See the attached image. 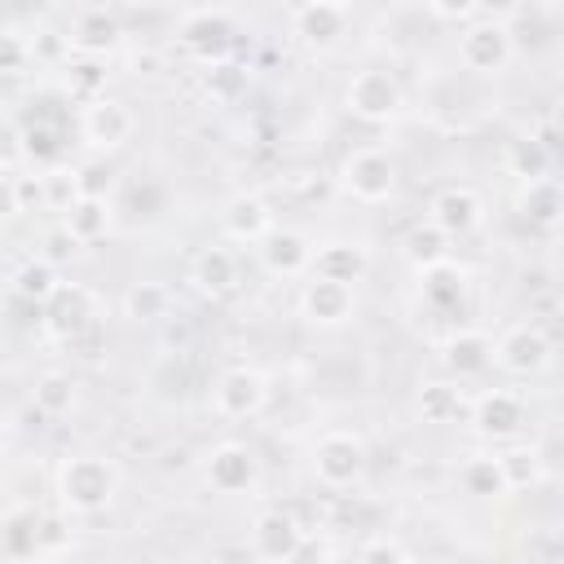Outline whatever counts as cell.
I'll return each instance as SVG.
<instances>
[{
  "label": "cell",
  "mask_w": 564,
  "mask_h": 564,
  "mask_svg": "<svg viewBox=\"0 0 564 564\" xmlns=\"http://www.w3.org/2000/svg\"><path fill=\"white\" fill-rule=\"evenodd\" d=\"M247 560H251L247 546H216L212 551V564H247Z\"/></svg>",
  "instance_id": "obj_43"
},
{
  "label": "cell",
  "mask_w": 564,
  "mask_h": 564,
  "mask_svg": "<svg viewBox=\"0 0 564 564\" xmlns=\"http://www.w3.org/2000/svg\"><path fill=\"white\" fill-rule=\"evenodd\" d=\"M348 18H352L348 4H330V0L295 4V9H291V35H295L300 44H308V48H330V44H339Z\"/></svg>",
  "instance_id": "obj_10"
},
{
  "label": "cell",
  "mask_w": 564,
  "mask_h": 564,
  "mask_svg": "<svg viewBox=\"0 0 564 564\" xmlns=\"http://www.w3.org/2000/svg\"><path fill=\"white\" fill-rule=\"evenodd\" d=\"M260 260H264V269L273 278H300L313 264V247L295 229H269L264 242H260Z\"/></svg>",
  "instance_id": "obj_15"
},
{
  "label": "cell",
  "mask_w": 564,
  "mask_h": 564,
  "mask_svg": "<svg viewBox=\"0 0 564 564\" xmlns=\"http://www.w3.org/2000/svg\"><path fill=\"white\" fill-rule=\"evenodd\" d=\"M70 401H75V383L66 375H57V370L40 375V383H35V410L40 414H62V410H70Z\"/></svg>",
  "instance_id": "obj_31"
},
{
  "label": "cell",
  "mask_w": 564,
  "mask_h": 564,
  "mask_svg": "<svg viewBox=\"0 0 564 564\" xmlns=\"http://www.w3.org/2000/svg\"><path fill=\"white\" fill-rule=\"evenodd\" d=\"M480 212L485 207H480V194L471 185H445L427 203V225L436 234H445V238H463V234H471L480 225Z\"/></svg>",
  "instance_id": "obj_9"
},
{
  "label": "cell",
  "mask_w": 564,
  "mask_h": 564,
  "mask_svg": "<svg viewBox=\"0 0 564 564\" xmlns=\"http://www.w3.org/2000/svg\"><path fill=\"white\" fill-rule=\"evenodd\" d=\"M471 423H476L480 436L502 441V436H516V432H520V423H524V405H520L516 392H507V388H489V392L476 397V405H471Z\"/></svg>",
  "instance_id": "obj_14"
},
{
  "label": "cell",
  "mask_w": 564,
  "mask_h": 564,
  "mask_svg": "<svg viewBox=\"0 0 564 564\" xmlns=\"http://www.w3.org/2000/svg\"><path fill=\"white\" fill-rule=\"evenodd\" d=\"M101 84H106V62H101V57H79V62L70 66V88L84 93L88 101L101 97Z\"/></svg>",
  "instance_id": "obj_35"
},
{
  "label": "cell",
  "mask_w": 564,
  "mask_h": 564,
  "mask_svg": "<svg viewBox=\"0 0 564 564\" xmlns=\"http://www.w3.org/2000/svg\"><path fill=\"white\" fill-rule=\"evenodd\" d=\"M458 480H463V489L476 494V498H498V494H507V476H502L498 454H471V458L463 463Z\"/></svg>",
  "instance_id": "obj_25"
},
{
  "label": "cell",
  "mask_w": 564,
  "mask_h": 564,
  "mask_svg": "<svg viewBox=\"0 0 564 564\" xmlns=\"http://www.w3.org/2000/svg\"><path fill=\"white\" fill-rule=\"evenodd\" d=\"M22 159H26V132L18 128V119L0 115V172L18 167Z\"/></svg>",
  "instance_id": "obj_36"
},
{
  "label": "cell",
  "mask_w": 564,
  "mask_h": 564,
  "mask_svg": "<svg viewBox=\"0 0 564 564\" xmlns=\"http://www.w3.org/2000/svg\"><path fill=\"white\" fill-rule=\"evenodd\" d=\"M445 366L458 375V379H476L494 366V339L485 330H458L449 344H445Z\"/></svg>",
  "instance_id": "obj_22"
},
{
  "label": "cell",
  "mask_w": 564,
  "mask_h": 564,
  "mask_svg": "<svg viewBox=\"0 0 564 564\" xmlns=\"http://www.w3.org/2000/svg\"><path fill=\"white\" fill-rule=\"evenodd\" d=\"M410 260H419L423 269H432V264L449 260V238H445V234H436L432 225H419V229L410 234Z\"/></svg>",
  "instance_id": "obj_34"
},
{
  "label": "cell",
  "mask_w": 564,
  "mask_h": 564,
  "mask_svg": "<svg viewBox=\"0 0 564 564\" xmlns=\"http://www.w3.org/2000/svg\"><path fill=\"white\" fill-rule=\"evenodd\" d=\"M22 62H26V44H22V35L0 31V70L9 75V70H18Z\"/></svg>",
  "instance_id": "obj_38"
},
{
  "label": "cell",
  "mask_w": 564,
  "mask_h": 564,
  "mask_svg": "<svg viewBox=\"0 0 564 564\" xmlns=\"http://www.w3.org/2000/svg\"><path fill=\"white\" fill-rule=\"evenodd\" d=\"M494 361L507 375H538L551 361V335L538 322H520V326L502 330V339L494 344Z\"/></svg>",
  "instance_id": "obj_8"
},
{
  "label": "cell",
  "mask_w": 564,
  "mask_h": 564,
  "mask_svg": "<svg viewBox=\"0 0 564 564\" xmlns=\"http://www.w3.org/2000/svg\"><path fill=\"white\" fill-rule=\"evenodd\" d=\"M419 414H423L427 423H449V419L458 414V388H454V383H441V379L423 383V388H419Z\"/></svg>",
  "instance_id": "obj_27"
},
{
  "label": "cell",
  "mask_w": 564,
  "mask_h": 564,
  "mask_svg": "<svg viewBox=\"0 0 564 564\" xmlns=\"http://www.w3.org/2000/svg\"><path fill=\"white\" fill-rule=\"evenodd\" d=\"M344 101H348V115H357V119H366V123H388V119L401 110V84H397L392 70L366 66V70H357V75L348 79Z\"/></svg>",
  "instance_id": "obj_3"
},
{
  "label": "cell",
  "mask_w": 564,
  "mask_h": 564,
  "mask_svg": "<svg viewBox=\"0 0 564 564\" xmlns=\"http://www.w3.org/2000/svg\"><path fill=\"white\" fill-rule=\"evenodd\" d=\"M62 286V278H57V269L40 256V260H26L18 273H13V295L18 300H31V304H48V295Z\"/></svg>",
  "instance_id": "obj_26"
},
{
  "label": "cell",
  "mask_w": 564,
  "mask_h": 564,
  "mask_svg": "<svg viewBox=\"0 0 564 564\" xmlns=\"http://www.w3.org/2000/svg\"><path fill=\"white\" fill-rule=\"evenodd\" d=\"M35 529H40V520H35L31 511H13V516L4 520V529H0V546H4L9 555H31V551L40 546Z\"/></svg>",
  "instance_id": "obj_32"
},
{
  "label": "cell",
  "mask_w": 564,
  "mask_h": 564,
  "mask_svg": "<svg viewBox=\"0 0 564 564\" xmlns=\"http://www.w3.org/2000/svg\"><path fill=\"white\" fill-rule=\"evenodd\" d=\"M207 485L220 494H242L256 485V454L242 441H225L207 454Z\"/></svg>",
  "instance_id": "obj_12"
},
{
  "label": "cell",
  "mask_w": 564,
  "mask_h": 564,
  "mask_svg": "<svg viewBox=\"0 0 564 564\" xmlns=\"http://www.w3.org/2000/svg\"><path fill=\"white\" fill-rule=\"evenodd\" d=\"M44 322H48V330L53 335H62V339H75L79 330H88L93 326V317H97V300H93V291L88 286H57L53 295H48V304H44Z\"/></svg>",
  "instance_id": "obj_11"
},
{
  "label": "cell",
  "mask_w": 564,
  "mask_h": 564,
  "mask_svg": "<svg viewBox=\"0 0 564 564\" xmlns=\"http://www.w3.org/2000/svg\"><path fill=\"white\" fill-rule=\"evenodd\" d=\"M344 189L361 203H383L397 185V163L388 159V150H375V145H361L344 159Z\"/></svg>",
  "instance_id": "obj_6"
},
{
  "label": "cell",
  "mask_w": 564,
  "mask_h": 564,
  "mask_svg": "<svg viewBox=\"0 0 564 564\" xmlns=\"http://www.w3.org/2000/svg\"><path fill=\"white\" fill-rule=\"evenodd\" d=\"M132 132H137V115L128 110V101L106 97V93L93 97V101H84V110H79V137L93 150H119V145L132 141Z\"/></svg>",
  "instance_id": "obj_5"
},
{
  "label": "cell",
  "mask_w": 564,
  "mask_h": 564,
  "mask_svg": "<svg viewBox=\"0 0 564 564\" xmlns=\"http://www.w3.org/2000/svg\"><path fill=\"white\" fill-rule=\"evenodd\" d=\"M9 216H18V189H13V176L0 172V225H4Z\"/></svg>",
  "instance_id": "obj_42"
},
{
  "label": "cell",
  "mask_w": 564,
  "mask_h": 564,
  "mask_svg": "<svg viewBox=\"0 0 564 564\" xmlns=\"http://www.w3.org/2000/svg\"><path fill=\"white\" fill-rule=\"evenodd\" d=\"M66 40H70V48H75L79 57H101V53L119 40V18L106 13V9H79Z\"/></svg>",
  "instance_id": "obj_19"
},
{
  "label": "cell",
  "mask_w": 564,
  "mask_h": 564,
  "mask_svg": "<svg viewBox=\"0 0 564 564\" xmlns=\"http://www.w3.org/2000/svg\"><path fill=\"white\" fill-rule=\"evenodd\" d=\"M520 212L529 225H542V229H555L560 212H564V198H560V185L551 176H538V181H524L520 189Z\"/></svg>",
  "instance_id": "obj_23"
},
{
  "label": "cell",
  "mask_w": 564,
  "mask_h": 564,
  "mask_svg": "<svg viewBox=\"0 0 564 564\" xmlns=\"http://www.w3.org/2000/svg\"><path fill=\"white\" fill-rule=\"evenodd\" d=\"M194 282L207 291V295H220L238 282V256L229 247H207L198 260H194Z\"/></svg>",
  "instance_id": "obj_24"
},
{
  "label": "cell",
  "mask_w": 564,
  "mask_h": 564,
  "mask_svg": "<svg viewBox=\"0 0 564 564\" xmlns=\"http://www.w3.org/2000/svg\"><path fill=\"white\" fill-rule=\"evenodd\" d=\"M427 13H432V18H445V22L467 26V22H476V18L485 13V4H427Z\"/></svg>",
  "instance_id": "obj_39"
},
{
  "label": "cell",
  "mask_w": 564,
  "mask_h": 564,
  "mask_svg": "<svg viewBox=\"0 0 564 564\" xmlns=\"http://www.w3.org/2000/svg\"><path fill=\"white\" fill-rule=\"evenodd\" d=\"M546 163H551V150H542L533 137H520V141L507 145V167H511L516 176H524V181L546 176Z\"/></svg>",
  "instance_id": "obj_28"
},
{
  "label": "cell",
  "mask_w": 564,
  "mask_h": 564,
  "mask_svg": "<svg viewBox=\"0 0 564 564\" xmlns=\"http://www.w3.org/2000/svg\"><path fill=\"white\" fill-rule=\"evenodd\" d=\"M511 53H516V40H511V26H507L502 13L485 9L476 22L458 26V62H463L467 70H476V75H498V70H507Z\"/></svg>",
  "instance_id": "obj_2"
},
{
  "label": "cell",
  "mask_w": 564,
  "mask_h": 564,
  "mask_svg": "<svg viewBox=\"0 0 564 564\" xmlns=\"http://www.w3.org/2000/svg\"><path fill=\"white\" fill-rule=\"evenodd\" d=\"M13 189H18V212L44 203V176H13Z\"/></svg>",
  "instance_id": "obj_40"
},
{
  "label": "cell",
  "mask_w": 564,
  "mask_h": 564,
  "mask_svg": "<svg viewBox=\"0 0 564 564\" xmlns=\"http://www.w3.org/2000/svg\"><path fill=\"white\" fill-rule=\"evenodd\" d=\"M123 308H128V317H137V322H154V317L167 313V286H159V282H137V286L123 295Z\"/></svg>",
  "instance_id": "obj_30"
},
{
  "label": "cell",
  "mask_w": 564,
  "mask_h": 564,
  "mask_svg": "<svg viewBox=\"0 0 564 564\" xmlns=\"http://www.w3.org/2000/svg\"><path fill=\"white\" fill-rule=\"evenodd\" d=\"M269 229H273V212L260 194H234L225 203V234L234 242H264Z\"/></svg>",
  "instance_id": "obj_18"
},
{
  "label": "cell",
  "mask_w": 564,
  "mask_h": 564,
  "mask_svg": "<svg viewBox=\"0 0 564 564\" xmlns=\"http://www.w3.org/2000/svg\"><path fill=\"white\" fill-rule=\"evenodd\" d=\"M423 291H427V300H432V304L449 308V304L463 295V273H458L449 260H441V264L423 269Z\"/></svg>",
  "instance_id": "obj_29"
},
{
  "label": "cell",
  "mask_w": 564,
  "mask_h": 564,
  "mask_svg": "<svg viewBox=\"0 0 564 564\" xmlns=\"http://www.w3.org/2000/svg\"><path fill=\"white\" fill-rule=\"evenodd\" d=\"M300 313L317 326H339L352 313V286L326 282V278H308L300 291Z\"/></svg>",
  "instance_id": "obj_17"
},
{
  "label": "cell",
  "mask_w": 564,
  "mask_h": 564,
  "mask_svg": "<svg viewBox=\"0 0 564 564\" xmlns=\"http://www.w3.org/2000/svg\"><path fill=\"white\" fill-rule=\"evenodd\" d=\"M185 44L198 57H216L229 48V13L225 9H194L185 13Z\"/></svg>",
  "instance_id": "obj_21"
},
{
  "label": "cell",
  "mask_w": 564,
  "mask_h": 564,
  "mask_svg": "<svg viewBox=\"0 0 564 564\" xmlns=\"http://www.w3.org/2000/svg\"><path fill=\"white\" fill-rule=\"evenodd\" d=\"M282 564H330V551H326V546H317L313 538H304V542H300Z\"/></svg>",
  "instance_id": "obj_41"
},
{
  "label": "cell",
  "mask_w": 564,
  "mask_h": 564,
  "mask_svg": "<svg viewBox=\"0 0 564 564\" xmlns=\"http://www.w3.org/2000/svg\"><path fill=\"white\" fill-rule=\"evenodd\" d=\"M264 401H269L264 375L251 366H229L212 388V405L220 419H256L264 410Z\"/></svg>",
  "instance_id": "obj_7"
},
{
  "label": "cell",
  "mask_w": 564,
  "mask_h": 564,
  "mask_svg": "<svg viewBox=\"0 0 564 564\" xmlns=\"http://www.w3.org/2000/svg\"><path fill=\"white\" fill-rule=\"evenodd\" d=\"M361 564H410V555H405L397 542L379 538V542H370V546L361 551Z\"/></svg>",
  "instance_id": "obj_37"
},
{
  "label": "cell",
  "mask_w": 564,
  "mask_h": 564,
  "mask_svg": "<svg viewBox=\"0 0 564 564\" xmlns=\"http://www.w3.org/2000/svg\"><path fill=\"white\" fill-rule=\"evenodd\" d=\"M304 524L291 516V511H264L251 529V555L269 560V564H282L300 542H304Z\"/></svg>",
  "instance_id": "obj_13"
},
{
  "label": "cell",
  "mask_w": 564,
  "mask_h": 564,
  "mask_svg": "<svg viewBox=\"0 0 564 564\" xmlns=\"http://www.w3.org/2000/svg\"><path fill=\"white\" fill-rule=\"evenodd\" d=\"M313 471H317V480L326 485V489H348V485H357L361 480V471H366V445H361V436H352V432H326L317 445H313Z\"/></svg>",
  "instance_id": "obj_4"
},
{
  "label": "cell",
  "mask_w": 564,
  "mask_h": 564,
  "mask_svg": "<svg viewBox=\"0 0 564 564\" xmlns=\"http://www.w3.org/2000/svg\"><path fill=\"white\" fill-rule=\"evenodd\" d=\"M119 489V467L101 454H75L57 467V498L75 516H97Z\"/></svg>",
  "instance_id": "obj_1"
},
{
  "label": "cell",
  "mask_w": 564,
  "mask_h": 564,
  "mask_svg": "<svg viewBox=\"0 0 564 564\" xmlns=\"http://www.w3.org/2000/svg\"><path fill=\"white\" fill-rule=\"evenodd\" d=\"M498 463H502L507 489H529L542 476V463H538L533 449H507V454H498Z\"/></svg>",
  "instance_id": "obj_33"
},
{
  "label": "cell",
  "mask_w": 564,
  "mask_h": 564,
  "mask_svg": "<svg viewBox=\"0 0 564 564\" xmlns=\"http://www.w3.org/2000/svg\"><path fill=\"white\" fill-rule=\"evenodd\" d=\"M308 269H313V278L352 286V282L366 278L370 256H366V247H357V242H322V247H313V264H308Z\"/></svg>",
  "instance_id": "obj_16"
},
{
  "label": "cell",
  "mask_w": 564,
  "mask_h": 564,
  "mask_svg": "<svg viewBox=\"0 0 564 564\" xmlns=\"http://www.w3.org/2000/svg\"><path fill=\"white\" fill-rule=\"evenodd\" d=\"M62 234L70 242H97V238H106L110 234V203H106V194H79L66 207Z\"/></svg>",
  "instance_id": "obj_20"
}]
</instances>
